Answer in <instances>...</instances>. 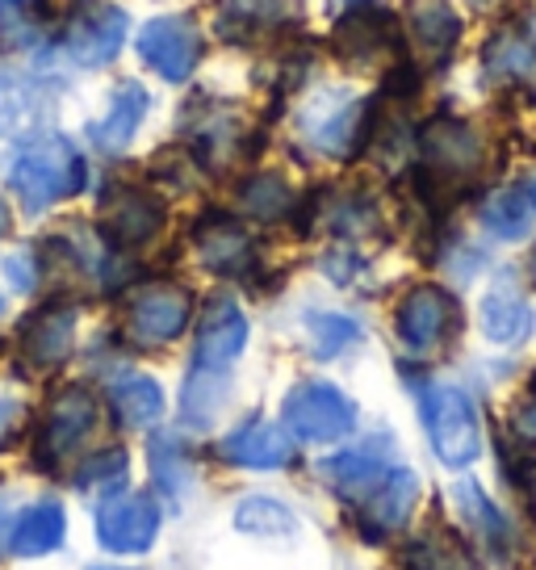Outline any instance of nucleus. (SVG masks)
Listing matches in <instances>:
<instances>
[{
	"label": "nucleus",
	"mask_w": 536,
	"mask_h": 570,
	"mask_svg": "<svg viewBox=\"0 0 536 570\" xmlns=\"http://www.w3.org/2000/svg\"><path fill=\"white\" fill-rule=\"evenodd\" d=\"M85 180H89V164H85V156L76 151L72 142L59 139V135L21 147L13 164H9V185H13L18 202L30 214L80 194Z\"/></svg>",
	"instance_id": "nucleus-1"
},
{
	"label": "nucleus",
	"mask_w": 536,
	"mask_h": 570,
	"mask_svg": "<svg viewBox=\"0 0 536 570\" xmlns=\"http://www.w3.org/2000/svg\"><path fill=\"white\" fill-rule=\"evenodd\" d=\"M419 411H424L428 441L440 462L453 465V470L478 462V453H483V424H478V411H474V403H469V394L461 386H448V382L424 386Z\"/></svg>",
	"instance_id": "nucleus-2"
},
{
	"label": "nucleus",
	"mask_w": 536,
	"mask_h": 570,
	"mask_svg": "<svg viewBox=\"0 0 536 570\" xmlns=\"http://www.w3.org/2000/svg\"><path fill=\"white\" fill-rule=\"evenodd\" d=\"M286 432L310 445L344 441L357 428V403L331 382H298L281 403Z\"/></svg>",
	"instance_id": "nucleus-3"
},
{
	"label": "nucleus",
	"mask_w": 536,
	"mask_h": 570,
	"mask_svg": "<svg viewBox=\"0 0 536 570\" xmlns=\"http://www.w3.org/2000/svg\"><path fill=\"white\" fill-rule=\"evenodd\" d=\"M365 118H369V106L360 97H353L348 89H322L298 114V135L319 156L348 160L365 139Z\"/></svg>",
	"instance_id": "nucleus-4"
},
{
	"label": "nucleus",
	"mask_w": 536,
	"mask_h": 570,
	"mask_svg": "<svg viewBox=\"0 0 536 570\" xmlns=\"http://www.w3.org/2000/svg\"><path fill=\"white\" fill-rule=\"evenodd\" d=\"M394 332L411 356H431L457 332V298L440 285H415L394 311Z\"/></svg>",
	"instance_id": "nucleus-5"
},
{
	"label": "nucleus",
	"mask_w": 536,
	"mask_h": 570,
	"mask_svg": "<svg viewBox=\"0 0 536 570\" xmlns=\"http://www.w3.org/2000/svg\"><path fill=\"white\" fill-rule=\"evenodd\" d=\"M189 323V289L172 282L147 285L126 306V336L143 348H160L185 332Z\"/></svg>",
	"instance_id": "nucleus-6"
},
{
	"label": "nucleus",
	"mask_w": 536,
	"mask_h": 570,
	"mask_svg": "<svg viewBox=\"0 0 536 570\" xmlns=\"http://www.w3.org/2000/svg\"><path fill=\"white\" fill-rule=\"evenodd\" d=\"M160 537V508L151 495H113L97 512V541L109 553H143Z\"/></svg>",
	"instance_id": "nucleus-7"
},
{
	"label": "nucleus",
	"mask_w": 536,
	"mask_h": 570,
	"mask_svg": "<svg viewBox=\"0 0 536 570\" xmlns=\"http://www.w3.org/2000/svg\"><path fill=\"white\" fill-rule=\"evenodd\" d=\"M139 55L156 76L180 85L193 76L197 59H201V35L193 30V21L185 18H156L147 21L139 35Z\"/></svg>",
	"instance_id": "nucleus-8"
},
{
	"label": "nucleus",
	"mask_w": 536,
	"mask_h": 570,
	"mask_svg": "<svg viewBox=\"0 0 536 570\" xmlns=\"http://www.w3.org/2000/svg\"><path fill=\"white\" fill-rule=\"evenodd\" d=\"M248 348V315L231 298H215L206 306V320L197 327L193 344V370H222L231 374L239 353Z\"/></svg>",
	"instance_id": "nucleus-9"
},
{
	"label": "nucleus",
	"mask_w": 536,
	"mask_h": 570,
	"mask_svg": "<svg viewBox=\"0 0 536 570\" xmlns=\"http://www.w3.org/2000/svg\"><path fill=\"white\" fill-rule=\"evenodd\" d=\"M92 428H97V399L89 391H80V386L63 391L47 407L42 436H38V458L47 465L68 458V453H76V449L85 445V436H89Z\"/></svg>",
	"instance_id": "nucleus-10"
},
{
	"label": "nucleus",
	"mask_w": 536,
	"mask_h": 570,
	"mask_svg": "<svg viewBox=\"0 0 536 570\" xmlns=\"http://www.w3.org/2000/svg\"><path fill=\"white\" fill-rule=\"evenodd\" d=\"M319 474L344 499H365L377 482L390 474V436H369L360 445L344 449L336 458L319 462Z\"/></svg>",
	"instance_id": "nucleus-11"
},
{
	"label": "nucleus",
	"mask_w": 536,
	"mask_h": 570,
	"mask_svg": "<svg viewBox=\"0 0 536 570\" xmlns=\"http://www.w3.org/2000/svg\"><path fill=\"white\" fill-rule=\"evenodd\" d=\"M218 458L227 465H239V470H281L294 458V441H289L286 424L248 420L222 436Z\"/></svg>",
	"instance_id": "nucleus-12"
},
{
	"label": "nucleus",
	"mask_w": 536,
	"mask_h": 570,
	"mask_svg": "<svg viewBox=\"0 0 536 570\" xmlns=\"http://www.w3.org/2000/svg\"><path fill=\"white\" fill-rule=\"evenodd\" d=\"M419 151H424V164L431 173H445V177H465V173H474L483 164L478 130L465 122H453V118H436V122L424 126Z\"/></svg>",
	"instance_id": "nucleus-13"
},
{
	"label": "nucleus",
	"mask_w": 536,
	"mask_h": 570,
	"mask_svg": "<svg viewBox=\"0 0 536 570\" xmlns=\"http://www.w3.org/2000/svg\"><path fill=\"white\" fill-rule=\"evenodd\" d=\"M106 232L122 248H143L163 232V202L147 189H118L106 202Z\"/></svg>",
	"instance_id": "nucleus-14"
},
{
	"label": "nucleus",
	"mask_w": 536,
	"mask_h": 570,
	"mask_svg": "<svg viewBox=\"0 0 536 570\" xmlns=\"http://www.w3.org/2000/svg\"><path fill=\"white\" fill-rule=\"evenodd\" d=\"M453 503H457L461 520L474 529V537L483 541L490 558L507 562L516 553V529H512V520L503 517V508L495 499H486V491L478 482H457L453 487Z\"/></svg>",
	"instance_id": "nucleus-15"
},
{
	"label": "nucleus",
	"mask_w": 536,
	"mask_h": 570,
	"mask_svg": "<svg viewBox=\"0 0 536 570\" xmlns=\"http://www.w3.org/2000/svg\"><path fill=\"white\" fill-rule=\"evenodd\" d=\"M72 344H76V306H47L21 332V356L34 370L63 365L68 353H72Z\"/></svg>",
	"instance_id": "nucleus-16"
},
{
	"label": "nucleus",
	"mask_w": 536,
	"mask_h": 570,
	"mask_svg": "<svg viewBox=\"0 0 536 570\" xmlns=\"http://www.w3.org/2000/svg\"><path fill=\"white\" fill-rule=\"evenodd\" d=\"M126 42V13L122 9H92L68 30V51L85 68H106L109 59H118Z\"/></svg>",
	"instance_id": "nucleus-17"
},
{
	"label": "nucleus",
	"mask_w": 536,
	"mask_h": 570,
	"mask_svg": "<svg viewBox=\"0 0 536 570\" xmlns=\"http://www.w3.org/2000/svg\"><path fill=\"white\" fill-rule=\"evenodd\" d=\"M147 106H151V97H147L143 85L126 80L122 89L113 92L106 118H97V122L89 126L92 147H97V151H106V156H118V151H126V147H130V139L139 135V126H143Z\"/></svg>",
	"instance_id": "nucleus-18"
},
{
	"label": "nucleus",
	"mask_w": 536,
	"mask_h": 570,
	"mask_svg": "<svg viewBox=\"0 0 536 570\" xmlns=\"http://www.w3.org/2000/svg\"><path fill=\"white\" fill-rule=\"evenodd\" d=\"M68 537V517H63V503L59 499H38L9 524V550L21 558H42L63 546Z\"/></svg>",
	"instance_id": "nucleus-19"
},
{
	"label": "nucleus",
	"mask_w": 536,
	"mask_h": 570,
	"mask_svg": "<svg viewBox=\"0 0 536 570\" xmlns=\"http://www.w3.org/2000/svg\"><path fill=\"white\" fill-rule=\"evenodd\" d=\"M365 499H369L365 503V524L377 529V533H394V529L407 524V517H411L415 503H419V474H411V470H390Z\"/></svg>",
	"instance_id": "nucleus-20"
},
{
	"label": "nucleus",
	"mask_w": 536,
	"mask_h": 570,
	"mask_svg": "<svg viewBox=\"0 0 536 570\" xmlns=\"http://www.w3.org/2000/svg\"><path fill=\"white\" fill-rule=\"evenodd\" d=\"M193 248H197V261L206 268H215V273H244L251 265V239L248 232L231 223V218H210V223H201L193 232Z\"/></svg>",
	"instance_id": "nucleus-21"
},
{
	"label": "nucleus",
	"mask_w": 536,
	"mask_h": 570,
	"mask_svg": "<svg viewBox=\"0 0 536 570\" xmlns=\"http://www.w3.org/2000/svg\"><path fill=\"white\" fill-rule=\"evenodd\" d=\"M533 332V311L519 298V289L512 282H499L483 298V336L495 344H524Z\"/></svg>",
	"instance_id": "nucleus-22"
},
{
	"label": "nucleus",
	"mask_w": 536,
	"mask_h": 570,
	"mask_svg": "<svg viewBox=\"0 0 536 570\" xmlns=\"http://www.w3.org/2000/svg\"><path fill=\"white\" fill-rule=\"evenodd\" d=\"M109 403H113V415H118L126 428H147L163 415L160 382H156V377H143V374L118 377L113 391H109Z\"/></svg>",
	"instance_id": "nucleus-23"
},
{
	"label": "nucleus",
	"mask_w": 536,
	"mask_h": 570,
	"mask_svg": "<svg viewBox=\"0 0 536 570\" xmlns=\"http://www.w3.org/2000/svg\"><path fill=\"white\" fill-rule=\"evenodd\" d=\"M411 35H415V42H419V51L428 55V59H445V55L457 47L461 18L448 9L445 0H415Z\"/></svg>",
	"instance_id": "nucleus-24"
},
{
	"label": "nucleus",
	"mask_w": 536,
	"mask_h": 570,
	"mask_svg": "<svg viewBox=\"0 0 536 570\" xmlns=\"http://www.w3.org/2000/svg\"><path fill=\"white\" fill-rule=\"evenodd\" d=\"M483 227L495 239H524L536 227V206L528 189H499L483 202Z\"/></svg>",
	"instance_id": "nucleus-25"
},
{
	"label": "nucleus",
	"mask_w": 536,
	"mask_h": 570,
	"mask_svg": "<svg viewBox=\"0 0 536 570\" xmlns=\"http://www.w3.org/2000/svg\"><path fill=\"white\" fill-rule=\"evenodd\" d=\"M147 458H151V482L168 503H180L193 487V474H189V458L172 432H160L151 445H147Z\"/></svg>",
	"instance_id": "nucleus-26"
},
{
	"label": "nucleus",
	"mask_w": 536,
	"mask_h": 570,
	"mask_svg": "<svg viewBox=\"0 0 536 570\" xmlns=\"http://www.w3.org/2000/svg\"><path fill=\"white\" fill-rule=\"evenodd\" d=\"M227 391H231V374L222 370H193L189 382H185V394H180V411L193 428H210L215 415L227 403Z\"/></svg>",
	"instance_id": "nucleus-27"
},
{
	"label": "nucleus",
	"mask_w": 536,
	"mask_h": 570,
	"mask_svg": "<svg viewBox=\"0 0 536 570\" xmlns=\"http://www.w3.org/2000/svg\"><path fill=\"white\" fill-rule=\"evenodd\" d=\"M483 63L490 71V80H528L536 71V35H528V30L499 35L483 51Z\"/></svg>",
	"instance_id": "nucleus-28"
},
{
	"label": "nucleus",
	"mask_w": 536,
	"mask_h": 570,
	"mask_svg": "<svg viewBox=\"0 0 536 570\" xmlns=\"http://www.w3.org/2000/svg\"><path fill=\"white\" fill-rule=\"evenodd\" d=\"M239 206H244V214L260 218V223H277L294 206V189L277 173H256V177L239 185Z\"/></svg>",
	"instance_id": "nucleus-29"
},
{
	"label": "nucleus",
	"mask_w": 536,
	"mask_h": 570,
	"mask_svg": "<svg viewBox=\"0 0 536 570\" xmlns=\"http://www.w3.org/2000/svg\"><path fill=\"white\" fill-rule=\"evenodd\" d=\"M235 529L251 537H289L298 529V517L289 512L281 499L251 495L235 508Z\"/></svg>",
	"instance_id": "nucleus-30"
},
{
	"label": "nucleus",
	"mask_w": 536,
	"mask_h": 570,
	"mask_svg": "<svg viewBox=\"0 0 536 570\" xmlns=\"http://www.w3.org/2000/svg\"><path fill=\"white\" fill-rule=\"evenodd\" d=\"M386 30H390V21L381 18V13H353L336 30V47L344 51V59L369 63V59L386 51Z\"/></svg>",
	"instance_id": "nucleus-31"
},
{
	"label": "nucleus",
	"mask_w": 536,
	"mask_h": 570,
	"mask_svg": "<svg viewBox=\"0 0 536 570\" xmlns=\"http://www.w3.org/2000/svg\"><path fill=\"white\" fill-rule=\"evenodd\" d=\"M306 340H310V353L319 356V361H336V356L348 353L360 340V327L348 315L319 311V315H306Z\"/></svg>",
	"instance_id": "nucleus-32"
},
{
	"label": "nucleus",
	"mask_w": 536,
	"mask_h": 570,
	"mask_svg": "<svg viewBox=\"0 0 536 570\" xmlns=\"http://www.w3.org/2000/svg\"><path fill=\"white\" fill-rule=\"evenodd\" d=\"M126 479V453L122 449H106V453H97L89 462L80 465V474L76 482L85 487V491H109V487H118Z\"/></svg>",
	"instance_id": "nucleus-33"
},
{
	"label": "nucleus",
	"mask_w": 536,
	"mask_h": 570,
	"mask_svg": "<svg viewBox=\"0 0 536 570\" xmlns=\"http://www.w3.org/2000/svg\"><path fill=\"white\" fill-rule=\"evenodd\" d=\"M407 562H411V570H469L465 567V558L448 546L445 537H428V541L411 546Z\"/></svg>",
	"instance_id": "nucleus-34"
},
{
	"label": "nucleus",
	"mask_w": 536,
	"mask_h": 570,
	"mask_svg": "<svg viewBox=\"0 0 536 570\" xmlns=\"http://www.w3.org/2000/svg\"><path fill=\"white\" fill-rule=\"evenodd\" d=\"M4 277L9 285L18 289V294H34L38 289V261H34V248H18L9 261H4Z\"/></svg>",
	"instance_id": "nucleus-35"
},
{
	"label": "nucleus",
	"mask_w": 536,
	"mask_h": 570,
	"mask_svg": "<svg viewBox=\"0 0 536 570\" xmlns=\"http://www.w3.org/2000/svg\"><path fill=\"white\" fill-rule=\"evenodd\" d=\"M512 432H516L519 445L536 449V386L528 391V399H524V403L512 411Z\"/></svg>",
	"instance_id": "nucleus-36"
},
{
	"label": "nucleus",
	"mask_w": 536,
	"mask_h": 570,
	"mask_svg": "<svg viewBox=\"0 0 536 570\" xmlns=\"http://www.w3.org/2000/svg\"><path fill=\"white\" fill-rule=\"evenodd\" d=\"M13 420H18V403H13V399H4V394H0V436H4V432H9V428H13Z\"/></svg>",
	"instance_id": "nucleus-37"
},
{
	"label": "nucleus",
	"mask_w": 536,
	"mask_h": 570,
	"mask_svg": "<svg viewBox=\"0 0 536 570\" xmlns=\"http://www.w3.org/2000/svg\"><path fill=\"white\" fill-rule=\"evenodd\" d=\"M9 529V512H4V503H0V533Z\"/></svg>",
	"instance_id": "nucleus-38"
},
{
	"label": "nucleus",
	"mask_w": 536,
	"mask_h": 570,
	"mask_svg": "<svg viewBox=\"0 0 536 570\" xmlns=\"http://www.w3.org/2000/svg\"><path fill=\"white\" fill-rule=\"evenodd\" d=\"M524 189H528V197H533V206H536V177L528 180V185H524Z\"/></svg>",
	"instance_id": "nucleus-39"
},
{
	"label": "nucleus",
	"mask_w": 536,
	"mask_h": 570,
	"mask_svg": "<svg viewBox=\"0 0 536 570\" xmlns=\"http://www.w3.org/2000/svg\"><path fill=\"white\" fill-rule=\"evenodd\" d=\"M528 277H533V285H536V252H533V261H528Z\"/></svg>",
	"instance_id": "nucleus-40"
},
{
	"label": "nucleus",
	"mask_w": 536,
	"mask_h": 570,
	"mask_svg": "<svg viewBox=\"0 0 536 570\" xmlns=\"http://www.w3.org/2000/svg\"><path fill=\"white\" fill-rule=\"evenodd\" d=\"M9 4H18V0H0V9H9Z\"/></svg>",
	"instance_id": "nucleus-41"
},
{
	"label": "nucleus",
	"mask_w": 536,
	"mask_h": 570,
	"mask_svg": "<svg viewBox=\"0 0 536 570\" xmlns=\"http://www.w3.org/2000/svg\"><path fill=\"white\" fill-rule=\"evenodd\" d=\"M0 320H4V298H0Z\"/></svg>",
	"instance_id": "nucleus-42"
},
{
	"label": "nucleus",
	"mask_w": 536,
	"mask_h": 570,
	"mask_svg": "<svg viewBox=\"0 0 536 570\" xmlns=\"http://www.w3.org/2000/svg\"><path fill=\"white\" fill-rule=\"evenodd\" d=\"M0 227H4V214H0Z\"/></svg>",
	"instance_id": "nucleus-43"
},
{
	"label": "nucleus",
	"mask_w": 536,
	"mask_h": 570,
	"mask_svg": "<svg viewBox=\"0 0 536 570\" xmlns=\"http://www.w3.org/2000/svg\"><path fill=\"white\" fill-rule=\"evenodd\" d=\"M533 499H536V487H533Z\"/></svg>",
	"instance_id": "nucleus-44"
},
{
	"label": "nucleus",
	"mask_w": 536,
	"mask_h": 570,
	"mask_svg": "<svg viewBox=\"0 0 536 570\" xmlns=\"http://www.w3.org/2000/svg\"><path fill=\"white\" fill-rule=\"evenodd\" d=\"M353 4H360V0H353Z\"/></svg>",
	"instance_id": "nucleus-45"
}]
</instances>
